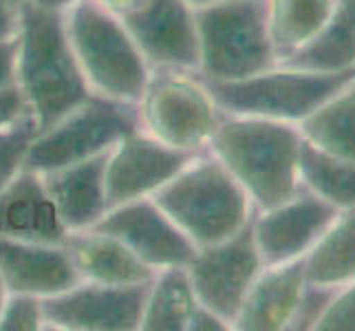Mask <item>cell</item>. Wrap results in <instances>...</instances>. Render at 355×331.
Listing matches in <instances>:
<instances>
[{
  "label": "cell",
  "mask_w": 355,
  "mask_h": 331,
  "mask_svg": "<svg viewBox=\"0 0 355 331\" xmlns=\"http://www.w3.org/2000/svg\"><path fill=\"white\" fill-rule=\"evenodd\" d=\"M302 142L298 124L223 115L207 151L241 183L256 210H265L302 190Z\"/></svg>",
  "instance_id": "1"
},
{
  "label": "cell",
  "mask_w": 355,
  "mask_h": 331,
  "mask_svg": "<svg viewBox=\"0 0 355 331\" xmlns=\"http://www.w3.org/2000/svg\"><path fill=\"white\" fill-rule=\"evenodd\" d=\"M16 87L38 133L89 100L91 89L73 56L62 9L20 7Z\"/></svg>",
  "instance_id": "2"
},
{
  "label": "cell",
  "mask_w": 355,
  "mask_h": 331,
  "mask_svg": "<svg viewBox=\"0 0 355 331\" xmlns=\"http://www.w3.org/2000/svg\"><path fill=\"white\" fill-rule=\"evenodd\" d=\"M150 199L197 248L230 239L256 212L248 192L210 151L194 155Z\"/></svg>",
  "instance_id": "3"
},
{
  "label": "cell",
  "mask_w": 355,
  "mask_h": 331,
  "mask_svg": "<svg viewBox=\"0 0 355 331\" xmlns=\"http://www.w3.org/2000/svg\"><path fill=\"white\" fill-rule=\"evenodd\" d=\"M64 24L91 93L137 104L153 69L121 20L97 0H80L64 9Z\"/></svg>",
  "instance_id": "4"
},
{
  "label": "cell",
  "mask_w": 355,
  "mask_h": 331,
  "mask_svg": "<svg viewBox=\"0 0 355 331\" xmlns=\"http://www.w3.org/2000/svg\"><path fill=\"white\" fill-rule=\"evenodd\" d=\"M201 80L234 82L276 65L265 0H218L194 9Z\"/></svg>",
  "instance_id": "5"
},
{
  "label": "cell",
  "mask_w": 355,
  "mask_h": 331,
  "mask_svg": "<svg viewBox=\"0 0 355 331\" xmlns=\"http://www.w3.org/2000/svg\"><path fill=\"white\" fill-rule=\"evenodd\" d=\"M353 80L355 67L338 73H320L274 65L272 69L243 80H203V84L223 115L300 124L304 117Z\"/></svg>",
  "instance_id": "6"
},
{
  "label": "cell",
  "mask_w": 355,
  "mask_h": 331,
  "mask_svg": "<svg viewBox=\"0 0 355 331\" xmlns=\"http://www.w3.org/2000/svg\"><path fill=\"white\" fill-rule=\"evenodd\" d=\"M137 128V104L91 93L89 100L69 110L49 128L33 135L24 151L22 168L44 175L87 162L111 151L124 135Z\"/></svg>",
  "instance_id": "7"
},
{
  "label": "cell",
  "mask_w": 355,
  "mask_h": 331,
  "mask_svg": "<svg viewBox=\"0 0 355 331\" xmlns=\"http://www.w3.org/2000/svg\"><path fill=\"white\" fill-rule=\"evenodd\" d=\"M139 130L170 148L201 153L223 119L197 73L153 71L137 102Z\"/></svg>",
  "instance_id": "8"
},
{
  "label": "cell",
  "mask_w": 355,
  "mask_h": 331,
  "mask_svg": "<svg viewBox=\"0 0 355 331\" xmlns=\"http://www.w3.org/2000/svg\"><path fill=\"white\" fill-rule=\"evenodd\" d=\"M186 267L197 303L221 316L234 329L241 305L254 278L265 267L254 243L252 221L230 239L199 248Z\"/></svg>",
  "instance_id": "9"
},
{
  "label": "cell",
  "mask_w": 355,
  "mask_h": 331,
  "mask_svg": "<svg viewBox=\"0 0 355 331\" xmlns=\"http://www.w3.org/2000/svg\"><path fill=\"white\" fill-rule=\"evenodd\" d=\"M115 16L153 71H199L194 9L186 0H135Z\"/></svg>",
  "instance_id": "10"
},
{
  "label": "cell",
  "mask_w": 355,
  "mask_h": 331,
  "mask_svg": "<svg viewBox=\"0 0 355 331\" xmlns=\"http://www.w3.org/2000/svg\"><path fill=\"white\" fill-rule=\"evenodd\" d=\"M150 283L100 285L80 280L67 291L42 298L46 329L135 331L139 329Z\"/></svg>",
  "instance_id": "11"
},
{
  "label": "cell",
  "mask_w": 355,
  "mask_h": 331,
  "mask_svg": "<svg viewBox=\"0 0 355 331\" xmlns=\"http://www.w3.org/2000/svg\"><path fill=\"white\" fill-rule=\"evenodd\" d=\"M197 153L177 151L144 130L124 135L106 155L104 186L108 210L153 194L166 186Z\"/></svg>",
  "instance_id": "12"
},
{
  "label": "cell",
  "mask_w": 355,
  "mask_h": 331,
  "mask_svg": "<svg viewBox=\"0 0 355 331\" xmlns=\"http://www.w3.org/2000/svg\"><path fill=\"white\" fill-rule=\"evenodd\" d=\"M91 230L115 237L155 272L188 265L199 250L150 197L111 207Z\"/></svg>",
  "instance_id": "13"
},
{
  "label": "cell",
  "mask_w": 355,
  "mask_h": 331,
  "mask_svg": "<svg viewBox=\"0 0 355 331\" xmlns=\"http://www.w3.org/2000/svg\"><path fill=\"white\" fill-rule=\"evenodd\" d=\"M338 214L340 210L304 188L283 203L256 210L252 235L263 265L302 259Z\"/></svg>",
  "instance_id": "14"
},
{
  "label": "cell",
  "mask_w": 355,
  "mask_h": 331,
  "mask_svg": "<svg viewBox=\"0 0 355 331\" xmlns=\"http://www.w3.org/2000/svg\"><path fill=\"white\" fill-rule=\"evenodd\" d=\"M0 278L7 294L46 298L80 283L67 243H35L0 237Z\"/></svg>",
  "instance_id": "15"
},
{
  "label": "cell",
  "mask_w": 355,
  "mask_h": 331,
  "mask_svg": "<svg viewBox=\"0 0 355 331\" xmlns=\"http://www.w3.org/2000/svg\"><path fill=\"white\" fill-rule=\"evenodd\" d=\"M0 237L35 243L67 241L69 232L58 217L40 173L20 168L0 190Z\"/></svg>",
  "instance_id": "16"
},
{
  "label": "cell",
  "mask_w": 355,
  "mask_h": 331,
  "mask_svg": "<svg viewBox=\"0 0 355 331\" xmlns=\"http://www.w3.org/2000/svg\"><path fill=\"white\" fill-rule=\"evenodd\" d=\"M307 287L304 261L265 265L245 296L234 329L241 331H287Z\"/></svg>",
  "instance_id": "17"
},
{
  "label": "cell",
  "mask_w": 355,
  "mask_h": 331,
  "mask_svg": "<svg viewBox=\"0 0 355 331\" xmlns=\"http://www.w3.org/2000/svg\"><path fill=\"white\" fill-rule=\"evenodd\" d=\"M106 155L108 151L87 159V162L64 166L42 175L58 217L69 235L71 232L91 230L108 210L104 186Z\"/></svg>",
  "instance_id": "18"
},
{
  "label": "cell",
  "mask_w": 355,
  "mask_h": 331,
  "mask_svg": "<svg viewBox=\"0 0 355 331\" xmlns=\"http://www.w3.org/2000/svg\"><path fill=\"white\" fill-rule=\"evenodd\" d=\"M67 248L73 256L80 278L100 285H139L150 283L155 269L144 265L124 243L106 232H71Z\"/></svg>",
  "instance_id": "19"
},
{
  "label": "cell",
  "mask_w": 355,
  "mask_h": 331,
  "mask_svg": "<svg viewBox=\"0 0 355 331\" xmlns=\"http://www.w3.org/2000/svg\"><path fill=\"white\" fill-rule=\"evenodd\" d=\"M276 65L302 71L338 73L355 67V0H334L313 38Z\"/></svg>",
  "instance_id": "20"
},
{
  "label": "cell",
  "mask_w": 355,
  "mask_h": 331,
  "mask_svg": "<svg viewBox=\"0 0 355 331\" xmlns=\"http://www.w3.org/2000/svg\"><path fill=\"white\" fill-rule=\"evenodd\" d=\"M302 261L311 285L340 289L355 280V207L334 219Z\"/></svg>",
  "instance_id": "21"
},
{
  "label": "cell",
  "mask_w": 355,
  "mask_h": 331,
  "mask_svg": "<svg viewBox=\"0 0 355 331\" xmlns=\"http://www.w3.org/2000/svg\"><path fill=\"white\" fill-rule=\"evenodd\" d=\"M298 128L313 148L355 164V80L304 117Z\"/></svg>",
  "instance_id": "22"
},
{
  "label": "cell",
  "mask_w": 355,
  "mask_h": 331,
  "mask_svg": "<svg viewBox=\"0 0 355 331\" xmlns=\"http://www.w3.org/2000/svg\"><path fill=\"white\" fill-rule=\"evenodd\" d=\"M197 296L186 265L164 267L150 280L139 329L144 331H188Z\"/></svg>",
  "instance_id": "23"
},
{
  "label": "cell",
  "mask_w": 355,
  "mask_h": 331,
  "mask_svg": "<svg viewBox=\"0 0 355 331\" xmlns=\"http://www.w3.org/2000/svg\"><path fill=\"white\" fill-rule=\"evenodd\" d=\"M334 0H265L267 31L276 62L307 44L320 31Z\"/></svg>",
  "instance_id": "24"
},
{
  "label": "cell",
  "mask_w": 355,
  "mask_h": 331,
  "mask_svg": "<svg viewBox=\"0 0 355 331\" xmlns=\"http://www.w3.org/2000/svg\"><path fill=\"white\" fill-rule=\"evenodd\" d=\"M300 183L340 212L355 207V164L318 151L309 142H302L300 151Z\"/></svg>",
  "instance_id": "25"
},
{
  "label": "cell",
  "mask_w": 355,
  "mask_h": 331,
  "mask_svg": "<svg viewBox=\"0 0 355 331\" xmlns=\"http://www.w3.org/2000/svg\"><path fill=\"white\" fill-rule=\"evenodd\" d=\"M44 329L42 298L31 294H7L0 309V331H40Z\"/></svg>",
  "instance_id": "26"
},
{
  "label": "cell",
  "mask_w": 355,
  "mask_h": 331,
  "mask_svg": "<svg viewBox=\"0 0 355 331\" xmlns=\"http://www.w3.org/2000/svg\"><path fill=\"white\" fill-rule=\"evenodd\" d=\"M35 133H38V128H35L33 117H27L9 133L7 142L0 146V190L18 175V170L22 168L24 151H27Z\"/></svg>",
  "instance_id": "27"
},
{
  "label": "cell",
  "mask_w": 355,
  "mask_h": 331,
  "mask_svg": "<svg viewBox=\"0 0 355 331\" xmlns=\"http://www.w3.org/2000/svg\"><path fill=\"white\" fill-rule=\"evenodd\" d=\"M313 331H355V280L336 289Z\"/></svg>",
  "instance_id": "28"
},
{
  "label": "cell",
  "mask_w": 355,
  "mask_h": 331,
  "mask_svg": "<svg viewBox=\"0 0 355 331\" xmlns=\"http://www.w3.org/2000/svg\"><path fill=\"white\" fill-rule=\"evenodd\" d=\"M336 289L331 287H320V285H311L307 283L302 291V298L298 303V309H296V316H293L291 321V331H304V329H311L315 327L318 318H320L327 309V305L331 303Z\"/></svg>",
  "instance_id": "29"
},
{
  "label": "cell",
  "mask_w": 355,
  "mask_h": 331,
  "mask_svg": "<svg viewBox=\"0 0 355 331\" xmlns=\"http://www.w3.org/2000/svg\"><path fill=\"white\" fill-rule=\"evenodd\" d=\"M29 115V106L18 87L3 89L0 91V133L16 128L20 121H24Z\"/></svg>",
  "instance_id": "30"
},
{
  "label": "cell",
  "mask_w": 355,
  "mask_h": 331,
  "mask_svg": "<svg viewBox=\"0 0 355 331\" xmlns=\"http://www.w3.org/2000/svg\"><path fill=\"white\" fill-rule=\"evenodd\" d=\"M16 60H18V35L0 40V91L16 87Z\"/></svg>",
  "instance_id": "31"
},
{
  "label": "cell",
  "mask_w": 355,
  "mask_h": 331,
  "mask_svg": "<svg viewBox=\"0 0 355 331\" xmlns=\"http://www.w3.org/2000/svg\"><path fill=\"white\" fill-rule=\"evenodd\" d=\"M232 329L230 323H225L221 316H216L212 309L203 307L201 303L194 305L190 323H188V331H227Z\"/></svg>",
  "instance_id": "32"
},
{
  "label": "cell",
  "mask_w": 355,
  "mask_h": 331,
  "mask_svg": "<svg viewBox=\"0 0 355 331\" xmlns=\"http://www.w3.org/2000/svg\"><path fill=\"white\" fill-rule=\"evenodd\" d=\"M20 29V9L9 0H0V40L14 38Z\"/></svg>",
  "instance_id": "33"
},
{
  "label": "cell",
  "mask_w": 355,
  "mask_h": 331,
  "mask_svg": "<svg viewBox=\"0 0 355 331\" xmlns=\"http://www.w3.org/2000/svg\"><path fill=\"white\" fill-rule=\"evenodd\" d=\"M29 3H35V5H40V7H49V9H67L71 5H76L80 3V0H29Z\"/></svg>",
  "instance_id": "34"
},
{
  "label": "cell",
  "mask_w": 355,
  "mask_h": 331,
  "mask_svg": "<svg viewBox=\"0 0 355 331\" xmlns=\"http://www.w3.org/2000/svg\"><path fill=\"white\" fill-rule=\"evenodd\" d=\"M97 3H102L106 9H111L113 14H119V11H124L128 5H132L135 0H97Z\"/></svg>",
  "instance_id": "35"
},
{
  "label": "cell",
  "mask_w": 355,
  "mask_h": 331,
  "mask_svg": "<svg viewBox=\"0 0 355 331\" xmlns=\"http://www.w3.org/2000/svg\"><path fill=\"white\" fill-rule=\"evenodd\" d=\"M186 3L192 7V9H197V7H205V5H212V3H218V0H186Z\"/></svg>",
  "instance_id": "36"
},
{
  "label": "cell",
  "mask_w": 355,
  "mask_h": 331,
  "mask_svg": "<svg viewBox=\"0 0 355 331\" xmlns=\"http://www.w3.org/2000/svg\"><path fill=\"white\" fill-rule=\"evenodd\" d=\"M5 298H7V287H5V283H3V278H0V309H3Z\"/></svg>",
  "instance_id": "37"
},
{
  "label": "cell",
  "mask_w": 355,
  "mask_h": 331,
  "mask_svg": "<svg viewBox=\"0 0 355 331\" xmlns=\"http://www.w3.org/2000/svg\"><path fill=\"white\" fill-rule=\"evenodd\" d=\"M11 130H14V128H11ZM11 130H5V133H0V146H3L5 142H7V137H9V133Z\"/></svg>",
  "instance_id": "38"
},
{
  "label": "cell",
  "mask_w": 355,
  "mask_h": 331,
  "mask_svg": "<svg viewBox=\"0 0 355 331\" xmlns=\"http://www.w3.org/2000/svg\"><path fill=\"white\" fill-rule=\"evenodd\" d=\"M9 3L14 5V7H18V9H20V7L24 5V3H29V0H9Z\"/></svg>",
  "instance_id": "39"
}]
</instances>
